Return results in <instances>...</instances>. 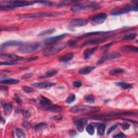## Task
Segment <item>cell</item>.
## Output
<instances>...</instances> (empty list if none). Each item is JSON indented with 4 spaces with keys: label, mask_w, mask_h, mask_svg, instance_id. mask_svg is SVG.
Here are the masks:
<instances>
[{
    "label": "cell",
    "mask_w": 138,
    "mask_h": 138,
    "mask_svg": "<svg viewBox=\"0 0 138 138\" xmlns=\"http://www.w3.org/2000/svg\"><path fill=\"white\" fill-rule=\"evenodd\" d=\"M82 86V83L80 81L77 80L73 83V86L76 88H79Z\"/></svg>",
    "instance_id": "f35d334b"
},
{
    "label": "cell",
    "mask_w": 138,
    "mask_h": 138,
    "mask_svg": "<svg viewBox=\"0 0 138 138\" xmlns=\"http://www.w3.org/2000/svg\"><path fill=\"white\" fill-rule=\"evenodd\" d=\"M32 75H33V74L31 73H25L24 75H23V78H30Z\"/></svg>",
    "instance_id": "7dc6e473"
},
{
    "label": "cell",
    "mask_w": 138,
    "mask_h": 138,
    "mask_svg": "<svg viewBox=\"0 0 138 138\" xmlns=\"http://www.w3.org/2000/svg\"><path fill=\"white\" fill-rule=\"evenodd\" d=\"M16 136H17V137H19V138H23V137H25V133L21 129L17 128L16 130Z\"/></svg>",
    "instance_id": "1f68e13d"
},
{
    "label": "cell",
    "mask_w": 138,
    "mask_h": 138,
    "mask_svg": "<svg viewBox=\"0 0 138 138\" xmlns=\"http://www.w3.org/2000/svg\"><path fill=\"white\" fill-rule=\"evenodd\" d=\"M39 101L40 104L43 107H44L45 109L49 106L52 105V103L50 99L43 96V95H40L39 97Z\"/></svg>",
    "instance_id": "2e32d148"
},
{
    "label": "cell",
    "mask_w": 138,
    "mask_h": 138,
    "mask_svg": "<svg viewBox=\"0 0 138 138\" xmlns=\"http://www.w3.org/2000/svg\"><path fill=\"white\" fill-rule=\"evenodd\" d=\"M113 137H119V138H121V137H126V136L123 133L120 132V133H118V134H116V135H114Z\"/></svg>",
    "instance_id": "7bdbcfd3"
},
{
    "label": "cell",
    "mask_w": 138,
    "mask_h": 138,
    "mask_svg": "<svg viewBox=\"0 0 138 138\" xmlns=\"http://www.w3.org/2000/svg\"><path fill=\"white\" fill-rule=\"evenodd\" d=\"M74 57L73 53H68L59 57L58 60L61 62H68L71 60Z\"/></svg>",
    "instance_id": "ffe728a7"
},
{
    "label": "cell",
    "mask_w": 138,
    "mask_h": 138,
    "mask_svg": "<svg viewBox=\"0 0 138 138\" xmlns=\"http://www.w3.org/2000/svg\"><path fill=\"white\" fill-rule=\"evenodd\" d=\"M67 43L65 42L56 43L49 46L43 50V54L45 56H50L55 55L60 51L67 48Z\"/></svg>",
    "instance_id": "3957f363"
},
{
    "label": "cell",
    "mask_w": 138,
    "mask_h": 138,
    "mask_svg": "<svg viewBox=\"0 0 138 138\" xmlns=\"http://www.w3.org/2000/svg\"><path fill=\"white\" fill-rule=\"evenodd\" d=\"M86 131L90 135H93L94 133V128L92 125H89L86 128Z\"/></svg>",
    "instance_id": "836d02e7"
},
{
    "label": "cell",
    "mask_w": 138,
    "mask_h": 138,
    "mask_svg": "<svg viewBox=\"0 0 138 138\" xmlns=\"http://www.w3.org/2000/svg\"><path fill=\"white\" fill-rule=\"evenodd\" d=\"M136 35H137L136 34H135V33L130 34L125 36L123 37L122 39L125 40H131L134 39L136 37Z\"/></svg>",
    "instance_id": "d6a6232c"
},
{
    "label": "cell",
    "mask_w": 138,
    "mask_h": 138,
    "mask_svg": "<svg viewBox=\"0 0 138 138\" xmlns=\"http://www.w3.org/2000/svg\"><path fill=\"white\" fill-rule=\"evenodd\" d=\"M62 117H63V116L62 115H57V116H54V117L52 118V119L59 120H60L62 118Z\"/></svg>",
    "instance_id": "681fc988"
},
{
    "label": "cell",
    "mask_w": 138,
    "mask_h": 138,
    "mask_svg": "<svg viewBox=\"0 0 138 138\" xmlns=\"http://www.w3.org/2000/svg\"><path fill=\"white\" fill-rule=\"evenodd\" d=\"M74 122H75L78 130L79 132H83L84 126L87 124L88 122L85 119H81L74 120Z\"/></svg>",
    "instance_id": "4fadbf2b"
},
{
    "label": "cell",
    "mask_w": 138,
    "mask_h": 138,
    "mask_svg": "<svg viewBox=\"0 0 138 138\" xmlns=\"http://www.w3.org/2000/svg\"><path fill=\"white\" fill-rule=\"evenodd\" d=\"M88 23V21L85 19H75L69 22L70 26L74 28L81 27L86 25Z\"/></svg>",
    "instance_id": "ba28073f"
},
{
    "label": "cell",
    "mask_w": 138,
    "mask_h": 138,
    "mask_svg": "<svg viewBox=\"0 0 138 138\" xmlns=\"http://www.w3.org/2000/svg\"><path fill=\"white\" fill-rule=\"evenodd\" d=\"M37 58H38L37 57H33V58H31L28 59V60L29 62H30V61H33V60H35L37 59Z\"/></svg>",
    "instance_id": "f907efd6"
},
{
    "label": "cell",
    "mask_w": 138,
    "mask_h": 138,
    "mask_svg": "<svg viewBox=\"0 0 138 138\" xmlns=\"http://www.w3.org/2000/svg\"><path fill=\"white\" fill-rule=\"evenodd\" d=\"M76 40L75 39H71L70 40L69 42H68V43H69V44L70 45V46H73V45H75V44L76 43Z\"/></svg>",
    "instance_id": "ee69618b"
},
{
    "label": "cell",
    "mask_w": 138,
    "mask_h": 138,
    "mask_svg": "<svg viewBox=\"0 0 138 138\" xmlns=\"http://www.w3.org/2000/svg\"><path fill=\"white\" fill-rule=\"evenodd\" d=\"M94 69H95L94 67H92V66L87 67L81 69L79 71L78 73H79V75H88V74L91 72Z\"/></svg>",
    "instance_id": "603a6c76"
},
{
    "label": "cell",
    "mask_w": 138,
    "mask_h": 138,
    "mask_svg": "<svg viewBox=\"0 0 138 138\" xmlns=\"http://www.w3.org/2000/svg\"><path fill=\"white\" fill-rule=\"evenodd\" d=\"M100 111V108L92 107L88 105H76L70 109L72 113L76 114H91L98 112Z\"/></svg>",
    "instance_id": "7a4b0ae2"
},
{
    "label": "cell",
    "mask_w": 138,
    "mask_h": 138,
    "mask_svg": "<svg viewBox=\"0 0 138 138\" xmlns=\"http://www.w3.org/2000/svg\"><path fill=\"white\" fill-rule=\"evenodd\" d=\"M1 58L5 60H9L10 62H16L17 60H20L23 59V57H20L15 55L12 54H4L1 55Z\"/></svg>",
    "instance_id": "9a60e30c"
},
{
    "label": "cell",
    "mask_w": 138,
    "mask_h": 138,
    "mask_svg": "<svg viewBox=\"0 0 138 138\" xmlns=\"http://www.w3.org/2000/svg\"><path fill=\"white\" fill-rule=\"evenodd\" d=\"M137 1H133L131 3L127 4L121 7H116L112 10L111 15H120L132 11H137Z\"/></svg>",
    "instance_id": "6da1fadb"
},
{
    "label": "cell",
    "mask_w": 138,
    "mask_h": 138,
    "mask_svg": "<svg viewBox=\"0 0 138 138\" xmlns=\"http://www.w3.org/2000/svg\"><path fill=\"white\" fill-rule=\"evenodd\" d=\"M121 50L124 52L137 53L138 49L137 47L132 45H125L121 48Z\"/></svg>",
    "instance_id": "44dd1931"
},
{
    "label": "cell",
    "mask_w": 138,
    "mask_h": 138,
    "mask_svg": "<svg viewBox=\"0 0 138 138\" xmlns=\"http://www.w3.org/2000/svg\"><path fill=\"white\" fill-rule=\"evenodd\" d=\"M106 126L103 124H99L98 127V130H97V133L98 134L103 136L105 134V131Z\"/></svg>",
    "instance_id": "83f0119b"
},
{
    "label": "cell",
    "mask_w": 138,
    "mask_h": 138,
    "mask_svg": "<svg viewBox=\"0 0 138 138\" xmlns=\"http://www.w3.org/2000/svg\"><path fill=\"white\" fill-rule=\"evenodd\" d=\"M22 44V42L21 40H9L4 42L1 44V47L6 48L11 46H17Z\"/></svg>",
    "instance_id": "e0dca14e"
},
{
    "label": "cell",
    "mask_w": 138,
    "mask_h": 138,
    "mask_svg": "<svg viewBox=\"0 0 138 138\" xmlns=\"http://www.w3.org/2000/svg\"><path fill=\"white\" fill-rule=\"evenodd\" d=\"M56 29L55 28H49L41 31L39 34H38V36H44L46 35H50L54 33Z\"/></svg>",
    "instance_id": "cb8c5ba5"
},
{
    "label": "cell",
    "mask_w": 138,
    "mask_h": 138,
    "mask_svg": "<svg viewBox=\"0 0 138 138\" xmlns=\"http://www.w3.org/2000/svg\"><path fill=\"white\" fill-rule=\"evenodd\" d=\"M45 109L48 111L52 112H57L61 111L63 110V108L62 106H60L56 105H51L49 106L46 108Z\"/></svg>",
    "instance_id": "7402d4cb"
},
{
    "label": "cell",
    "mask_w": 138,
    "mask_h": 138,
    "mask_svg": "<svg viewBox=\"0 0 138 138\" xmlns=\"http://www.w3.org/2000/svg\"><path fill=\"white\" fill-rule=\"evenodd\" d=\"M106 18L107 15L105 13H100L94 15L92 18V21L95 24H100L105 22Z\"/></svg>",
    "instance_id": "9c48e42d"
},
{
    "label": "cell",
    "mask_w": 138,
    "mask_h": 138,
    "mask_svg": "<svg viewBox=\"0 0 138 138\" xmlns=\"http://www.w3.org/2000/svg\"><path fill=\"white\" fill-rule=\"evenodd\" d=\"M121 127L124 130H128L130 128V125L127 123H123L121 124Z\"/></svg>",
    "instance_id": "b9f144b4"
},
{
    "label": "cell",
    "mask_w": 138,
    "mask_h": 138,
    "mask_svg": "<svg viewBox=\"0 0 138 138\" xmlns=\"http://www.w3.org/2000/svg\"><path fill=\"white\" fill-rule=\"evenodd\" d=\"M119 125V123H115V124H114V125H113L112 126H111L110 127V128H109V129L108 130V134H110L112 131H113L116 128V127H117L118 126V125Z\"/></svg>",
    "instance_id": "8d00e7d4"
},
{
    "label": "cell",
    "mask_w": 138,
    "mask_h": 138,
    "mask_svg": "<svg viewBox=\"0 0 138 138\" xmlns=\"http://www.w3.org/2000/svg\"><path fill=\"white\" fill-rule=\"evenodd\" d=\"M106 40V39L105 38H95V39H90L86 41L85 42H84L83 44V47L100 44L104 43V42H105Z\"/></svg>",
    "instance_id": "7c38bea8"
},
{
    "label": "cell",
    "mask_w": 138,
    "mask_h": 138,
    "mask_svg": "<svg viewBox=\"0 0 138 138\" xmlns=\"http://www.w3.org/2000/svg\"><path fill=\"white\" fill-rule=\"evenodd\" d=\"M59 15L57 13H38L34 14H24L19 16V17L21 19H33V18H38L45 17H50Z\"/></svg>",
    "instance_id": "8992f818"
},
{
    "label": "cell",
    "mask_w": 138,
    "mask_h": 138,
    "mask_svg": "<svg viewBox=\"0 0 138 138\" xmlns=\"http://www.w3.org/2000/svg\"><path fill=\"white\" fill-rule=\"evenodd\" d=\"M124 72V69L122 68H115L111 70L110 71V75H114L116 74L121 73Z\"/></svg>",
    "instance_id": "f546056e"
},
{
    "label": "cell",
    "mask_w": 138,
    "mask_h": 138,
    "mask_svg": "<svg viewBox=\"0 0 138 138\" xmlns=\"http://www.w3.org/2000/svg\"><path fill=\"white\" fill-rule=\"evenodd\" d=\"M84 99V101L85 102L88 103H91V104H93L95 101L94 97L91 94L86 95V96L85 97Z\"/></svg>",
    "instance_id": "4dcf8cb0"
},
{
    "label": "cell",
    "mask_w": 138,
    "mask_h": 138,
    "mask_svg": "<svg viewBox=\"0 0 138 138\" xmlns=\"http://www.w3.org/2000/svg\"><path fill=\"white\" fill-rule=\"evenodd\" d=\"M16 64V63L15 62H10V61H7V62H1L0 63L1 65H14Z\"/></svg>",
    "instance_id": "74e56055"
},
{
    "label": "cell",
    "mask_w": 138,
    "mask_h": 138,
    "mask_svg": "<svg viewBox=\"0 0 138 138\" xmlns=\"http://www.w3.org/2000/svg\"><path fill=\"white\" fill-rule=\"evenodd\" d=\"M115 84L117 85L121 86L124 89H128L132 88V85L130 84L126 83L124 82V81H120V82L116 83H115Z\"/></svg>",
    "instance_id": "f1b7e54d"
},
{
    "label": "cell",
    "mask_w": 138,
    "mask_h": 138,
    "mask_svg": "<svg viewBox=\"0 0 138 138\" xmlns=\"http://www.w3.org/2000/svg\"><path fill=\"white\" fill-rule=\"evenodd\" d=\"M45 125H46V124L45 122H40V123H39L38 124L35 125V129L36 130H38V129H40L41 127H43V126H44Z\"/></svg>",
    "instance_id": "60d3db41"
},
{
    "label": "cell",
    "mask_w": 138,
    "mask_h": 138,
    "mask_svg": "<svg viewBox=\"0 0 138 138\" xmlns=\"http://www.w3.org/2000/svg\"><path fill=\"white\" fill-rule=\"evenodd\" d=\"M1 120H2V121H3V124H4L6 122V120H5V119H3L2 116H1Z\"/></svg>",
    "instance_id": "f5cc1de1"
},
{
    "label": "cell",
    "mask_w": 138,
    "mask_h": 138,
    "mask_svg": "<svg viewBox=\"0 0 138 138\" xmlns=\"http://www.w3.org/2000/svg\"><path fill=\"white\" fill-rule=\"evenodd\" d=\"M23 126L25 128H28V127L30 126L29 123L27 121L24 120L23 121Z\"/></svg>",
    "instance_id": "c3c4849f"
},
{
    "label": "cell",
    "mask_w": 138,
    "mask_h": 138,
    "mask_svg": "<svg viewBox=\"0 0 138 138\" xmlns=\"http://www.w3.org/2000/svg\"><path fill=\"white\" fill-rule=\"evenodd\" d=\"M58 73V71L56 70H49L48 72H47L46 73H45V74L44 75H42L41 76L39 77V78H48V77H53L55 75H56Z\"/></svg>",
    "instance_id": "d4e9b609"
},
{
    "label": "cell",
    "mask_w": 138,
    "mask_h": 138,
    "mask_svg": "<svg viewBox=\"0 0 138 138\" xmlns=\"http://www.w3.org/2000/svg\"><path fill=\"white\" fill-rule=\"evenodd\" d=\"M121 56V55L118 53L116 52H113V53H109V54H106L104 55L98 61V64H101L105 61H106L108 60H110L111 59H114V58H118Z\"/></svg>",
    "instance_id": "30bf717a"
},
{
    "label": "cell",
    "mask_w": 138,
    "mask_h": 138,
    "mask_svg": "<svg viewBox=\"0 0 138 138\" xmlns=\"http://www.w3.org/2000/svg\"><path fill=\"white\" fill-rule=\"evenodd\" d=\"M1 30H6V31H16L18 29L17 27H1Z\"/></svg>",
    "instance_id": "d590c367"
},
{
    "label": "cell",
    "mask_w": 138,
    "mask_h": 138,
    "mask_svg": "<svg viewBox=\"0 0 138 138\" xmlns=\"http://www.w3.org/2000/svg\"><path fill=\"white\" fill-rule=\"evenodd\" d=\"M55 83L54 82H40V83H35L33 85L39 89H45L47 88H50L51 86H54L55 85Z\"/></svg>",
    "instance_id": "5bb4252c"
},
{
    "label": "cell",
    "mask_w": 138,
    "mask_h": 138,
    "mask_svg": "<svg viewBox=\"0 0 138 138\" xmlns=\"http://www.w3.org/2000/svg\"><path fill=\"white\" fill-rule=\"evenodd\" d=\"M23 115L26 118H29L30 116V113L28 110H25L23 112Z\"/></svg>",
    "instance_id": "f6af8a7d"
},
{
    "label": "cell",
    "mask_w": 138,
    "mask_h": 138,
    "mask_svg": "<svg viewBox=\"0 0 138 138\" xmlns=\"http://www.w3.org/2000/svg\"><path fill=\"white\" fill-rule=\"evenodd\" d=\"M98 8V5L95 3H88L85 4H79L73 6L71 8V10L73 12H79L85 10L94 9Z\"/></svg>",
    "instance_id": "5b68a950"
},
{
    "label": "cell",
    "mask_w": 138,
    "mask_h": 138,
    "mask_svg": "<svg viewBox=\"0 0 138 138\" xmlns=\"http://www.w3.org/2000/svg\"><path fill=\"white\" fill-rule=\"evenodd\" d=\"M111 31H106V32H104V31H95V32H91V33H88L86 34H85L79 37L77 39H75L76 41L81 39L82 38L84 37H89L90 36H93V35H100L102 34H105V33H111Z\"/></svg>",
    "instance_id": "ac0fdd59"
},
{
    "label": "cell",
    "mask_w": 138,
    "mask_h": 138,
    "mask_svg": "<svg viewBox=\"0 0 138 138\" xmlns=\"http://www.w3.org/2000/svg\"><path fill=\"white\" fill-rule=\"evenodd\" d=\"M23 89L24 91V92H25L26 93H32V92H34V90L33 88H30V87H29V86H23Z\"/></svg>",
    "instance_id": "ab89813d"
},
{
    "label": "cell",
    "mask_w": 138,
    "mask_h": 138,
    "mask_svg": "<svg viewBox=\"0 0 138 138\" xmlns=\"http://www.w3.org/2000/svg\"><path fill=\"white\" fill-rule=\"evenodd\" d=\"M74 134H76V132L75 131H70L69 132V134L70 135H72V136H74Z\"/></svg>",
    "instance_id": "816d5d0a"
},
{
    "label": "cell",
    "mask_w": 138,
    "mask_h": 138,
    "mask_svg": "<svg viewBox=\"0 0 138 138\" xmlns=\"http://www.w3.org/2000/svg\"><path fill=\"white\" fill-rule=\"evenodd\" d=\"M15 99L17 103V104H18L19 105H21V104H22V101H21V99L19 98V97L18 96V95H15Z\"/></svg>",
    "instance_id": "bcb514c9"
},
{
    "label": "cell",
    "mask_w": 138,
    "mask_h": 138,
    "mask_svg": "<svg viewBox=\"0 0 138 138\" xmlns=\"http://www.w3.org/2000/svg\"><path fill=\"white\" fill-rule=\"evenodd\" d=\"M40 45L39 43H30L22 44L18 48V51L22 54H29L36 50Z\"/></svg>",
    "instance_id": "277c9868"
},
{
    "label": "cell",
    "mask_w": 138,
    "mask_h": 138,
    "mask_svg": "<svg viewBox=\"0 0 138 138\" xmlns=\"http://www.w3.org/2000/svg\"><path fill=\"white\" fill-rule=\"evenodd\" d=\"M76 99V95L74 94H71L67 98L66 100V103L67 104H71L72 102L75 100Z\"/></svg>",
    "instance_id": "e575fe53"
},
{
    "label": "cell",
    "mask_w": 138,
    "mask_h": 138,
    "mask_svg": "<svg viewBox=\"0 0 138 138\" xmlns=\"http://www.w3.org/2000/svg\"><path fill=\"white\" fill-rule=\"evenodd\" d=\"M97 48H93L91 49H87L84 52V58L85 59H89L91 56L94 54L95 51L97 50Z\"/></svg>",
    "instance_id": "d6986e66"
},
{
    "label": "cell",
    "mask_w": 138,
    "mask_h": 138,
    "mask_svg": "<svg viewBox=\"0 0 138 138\" xmlns=\"http://www.w3.org/2000/svg\"><path fill=\"white\" fill-rule=\"evenodd\" d=\"M67 35V34H60V35H59L56 36L50 37L49 38H47L45 40L44 43H45V44H47V45L54 44V43H56V42H57V41L61 39L62 38L64 37Z\"/></svg>",
    "instance_id": "8fae6325"
},
{
    "label": "cell",
    "mask_w": 138,
    "mask_h": 138,
    "mask_svg": "<svg viewBox=\"0 0 138 138\" xmlns=\"http://www.w3.org/2000/svg\"><path fill=\"white\" fill-rule=\"evenodd\" d=\"M19 81L17 79L9 78V79H7L1 80V83L4 84H17L19 83Z\"/></svg>",
    "instance_id": "4316f807"
},
{
    "label": "cell",
    "mask_w": 138,
    "mask_h": 138,
    "mask_svg": "<svg viewBox=\"0 0 138 138\" xmlns=\"http://www.w3.org/2000/svg\"><path fill=\"white\" fill-rule=\"evenodd\" d=\"M1 3H3L4 4L11 5L14 8H16V7H23L31 6L34 3V2H30L28 1H2V2H1Z\"/></svg>",
    "instance_id": "52a82bcc"
},
{
    "label": "cell",
    "mask_w": 138,
    "mask_h": 138,
    "mask_svg": "<svg viewBox=\"0 0 138 138\" xmlns=\"http://www.w3.org/2000/svg\"><path fill=\"white\" fill-rule=\"evenodd\" d=\"M3 109L4 113L7 115H9L11 114L12 111V105L11 104L6 103L3 104Z\"/></svg>",
    "instance_id": "484cf974"
}]
</instances>
